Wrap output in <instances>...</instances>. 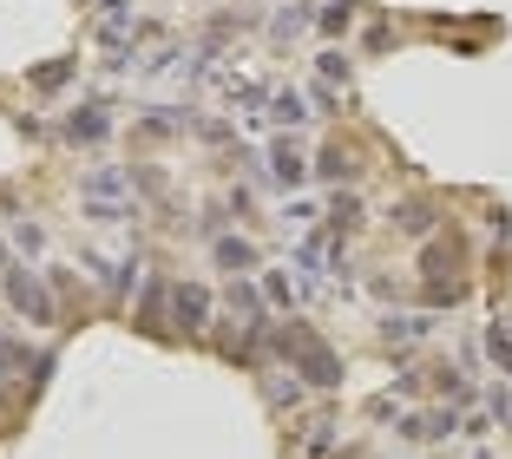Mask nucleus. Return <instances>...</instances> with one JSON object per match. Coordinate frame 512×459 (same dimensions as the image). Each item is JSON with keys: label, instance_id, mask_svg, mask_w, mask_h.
Returning a JSON list of instances; mask_svg holds the SVG:
<instances>
[{"label": "nucleus", "instance_id": "10", "mask_svg": "<svg viewBox=\"0 0 512 459\" xmlns=\"http://www.w3.org/2000/svg\"><path fill=\"white\" fill-rule=\"evenodd\" d=\"M381 335H388L394 348H414V341L434 335V322H427V315H388V328H381Z\"/></svg>", "mask_w": 512, "mask_h": 459}, {"label": "nucleus", "instance_id": "13", "mask_svg": "<svg viewBox=\"0 0 512 459\" xmlns=\"http://www.w3.org/2000/svg\"><path fill=\"white\" fill-rule=\"evenodd\" d=\"M73 79V60H53V66H33V86L40 92H53V86H66Z\"/></svg>", "mask_w": 512, "mask_h": 459}, {"label": "nucleus", "instance_id": "12", "mask_svg": "<svg viewBox=\"0 0 512 459\" xmlns=\"http://www.w3.org/2000/svg\"><path fill=\"white\" fill-rule=\"evenodd\" d=\"M394 223H401L407 237H427V230H434V210H427V204H401V217H394Z\"/></svg>", "mask_w": 512, "mask_h": 459}, {"label": "nucleus", "instance_id": "3", "mask_svg": "<svg viewBox=\"0 0 512 459\" xmlns=\"http://www.w3.org/2000/svg\"><path fill=\"white\" fill-rule=\"evenodd\" d=\"M0 282H7V302H14V309L27 315L33 328H46V322H53V289L40 282V269H7Z\"/></svg>", "mask_w": 512, "mask_h": 459}, {"label": "nucleus", "instance_id": "6", "mask_svg": "<svg viewBox=\"0 0 512 459\" xmlns=\"http://www.w3.org/2000/svg\"><path fill=\"white\" fill-rule=\"evenodd\" d=\"M230 315H237V335H243V355H250V341H256V315H263V296H256L250 282H230Z\"/></svg>", "mask_w": 512, "mask_h": 459}, {"label": "nucleus", "instance_id": "20", "mask_svg": "<svg viewBox=\"0 0 512 459\" xmlns=\"http://www.w3.org/2000/svg\"><path fill=\"white\" fill-rule=\"evenodd\" d=\"M92 7H106V14H119V7H125V0H92Z\"/></svg>", "mask_w": 512, "mask_h": 459}, {"label": "nucleus", "instance_id": "15", "mask_svg": "<svg viewBox=\"0 0 512 459\" xmlns=\"http://www.w3.org/2000/svg\"><path fill=\"white\" fill-rule=\"evenodd\" d=\"M486 355H493V361H499V368H506V374H512V335H506V328H499V322H493V328H486Z\"/></svg>", "mask_w": 512, "mask_h": 459}, {"label": "nucleus", "instance_id": "2", "mask_svg": "<svg viewBox=\"0 0 512 459\" xmlns=\"http://www.w3.org/2000/svg\"><path fill=\"white\" fill-rule=\"evenodd\" d=\"M79 204H86L99 223H119V217H132V171H119V164H106V171H92V178L79 184Z\"/></svg>", "mask_w": 512, "mask_h": 459}, {"label": "nucleus", "instance_id": "14", "mask_svg": "<svg viewBox=\"0 0 512 459\" xmlns=\"http://www.w3.org/2000/svg\"><path fill=\"white\" fill-rule=\"evenodd\" d=\"M322 27H329V33H348V20H355V0H329V7H322Z\"/></svg>", "mask_w": 512, "mask_h": 459}, {"label": "nucleus", "instance_id": "4", "mask_svg": "<svg viewBox=\"0 0 512 459\" xmlns=\"http://www.w3.org/2000/svg\"><path fill=\"white\" fill-rule=\"evenodd\" d=\"M171 322L197 335V328L211 322V289H197V282H171Z\"/></svg>", "mask_w": 512, "mask_h": 459}, {"label": "nucleus", "instance_id": "7", "mask_svg": "<svg viewBox=\"0 0 512 459\" xmlns=\"http://www.w3.org/2000/svg\"><path fill=\"white\" fill-rule=\"evenodd\" d=\"M112 132V119H106V105H79L73 119H66V138L73 145H99V138Z\"/></svg>", "mask_w": 512, "mask_h": 459}, {"label": "nucleus", "instance_id": "16", "mask_svg": "<svg viewBox=\"0 0 512 459\" xmlns=\"http://www.w3.org/2000/svg\"><path fill=\"white\" fill-rule=\"evenodd\" d=\"M309 20H316L309 7H283V14H276V40H289V33H302Z\"/></svg>", "mask_w": 512, "mask_h": 459}, {"label": "nucleus", "instance_id": "1", "mask_svg": "<svg viewBox=\"0 0 512 459\" xmlns=\"http://www.w3.org/2000/svg\"><path fill=\"white\" fill-rule=\"evenodd\" d=\"M276 348H283L289 374H302L309 387H335V381H342V361H335L316 335H302V328H276Z\"/></svg>", "mask_w": 512, "mask_h": 459}, {"label": "nucleus", "instance_id": "19", "mask_svg": "<svg viewBox=\"0 0 512 459\" xmlns=\"http://www.w3.org/2000/svg\"><path fill=\"white\" fill-rule=\"evenodd\" d=\"M14 243H20V250H33V256H40V250H46L40 223H27V217H20V223H14Z\"/></svg>", "mask_w": 512, "mask_h": 459}, {"label": "nucleus", "instance_id": "11", "mask_svg": "<svg viewBox=\"0 0 512 459\" xmlns=\"http://www.w3.org/2000/svg\"><path fill=\"white\" fill-rule=\"evenodd\" d=\"M316 73H322V92H342V86H348V60L335 53V46H329V53L316 60Z\"/></svg>", "mask_w": 512, "mask_h": 459}, {"label": "nucleus", "instance_id": "9", "mask_svg": "<svg viewBox=\"0 0 512 459\" xmlns=\"http://www.w3.org/2000/svg\"><path fill=\"white\" fill-rule=\"evenodd\" d=\"M217 269H230V276H250V269H256L250 237H217Z\"/></svg>", "mask_w": 512, "mask_h": 459}, {"label": "nucleus", "instance_id": "8", "mask_svg": "<svg viewBox=\"0 0 512 459\" xmlns=\"http://www.w3.org/2000/svg\"><path fill=\"white\" fill-rule=\"evenodd\" d=\"M270 119L283 125V132H296V125H309V99H302V92H289V86H276L270 92Z\"/></svg>", "mask_w": 512, "mask_h": 459}, {"label": "nucleus", "instance_id": "17", "mask_svg": "<svg viewBox=\"0 0 512 459\" xmlns=\"http://www.w3.org/2000/svg\"><path fill=\"white\" fill-rule=\"evenodd\" d=\"M322 178H335V184H348L355 178V164L342 158V151H322Z\"/></svg>", "mask_w": 512, "mask_h": 459}, {"label": "nucleus", "instance_id": "5", "mask_svg": "<svg viewBox=\"0 0 512 459\" xmlns=\"http://www.w3.org/2000/svg\"><path fill=\"white\" fill-rule=\"evenodd\" d=\"M270 178L283 184V191H296V184L309 178V151H302V145H296L289 132H283V138L270 145Z\"/></svg>", "mask_w": 512, "mask_h": 459}, {"label": "nucleus", "instance_id": "18", "mask_svg": "<svg viewBox=\"0 0 512 459\" xmlns=\"http://www.w3.org/2000/svg\"><path fill=\"white\" fill-rule=\"evenodd\" d=\"M283 223H289V230H302V237H309V223H316V204H302V197H296V204L283 210Z\"/></svg>", "mask_w": 512, "mask_h": 459}]
</instances>
